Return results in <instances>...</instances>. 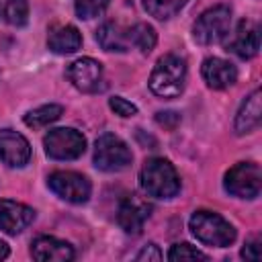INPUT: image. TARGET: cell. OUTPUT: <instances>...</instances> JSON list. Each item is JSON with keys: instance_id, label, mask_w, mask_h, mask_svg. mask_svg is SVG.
Returning a JSON list of instances; mask_svg holds the SVG:
<instances>
[{"instance_id": "3", "label": "cell", "mask_w": 262, "mask_h": 262, "mask_svg": "<svg viewBox=\"0 0 262 262\" xmlns=\"http://www.w3.org/2000/svg\"><path fill=\"white\" fill-rule=\"evenodd\" d=\"M188 227L192 235L205 246L227 248L235 242V227L225 217L213 211H194Z\"/></svg>"}, {"instance_id": "21", "label": "cell", "mask_w": 262, "mask_h": 262, "mask_svg": "<svg viewBox=\"0 0 262 262\" xmlns=\"http://www.w3.org/2000/svg\"><path fill=\"white\" fill-rule=\"evenodd\" d=\"M141 4L147 10V14H151L154 18L168 20L176 16L188 4V0H141Z\"/></svg>"}, {"instance_id": "24", "label": "cell", "mask_w": 262, "mask_h": 262, "mask_svg": "<svg viewBox=\"0 0 262 262\" xmlns=\"http://www.w3.org/2000/svg\"><path fill=\"white\" fill-rule=\"evenodd\" d=\"M72 2H74V10H76L78 18L88 20V18L102 14L111 0H72Z\"/></svg>"}, {"instance_id": "9", "label": "cell", "mask_w": 262, "mask_h": 262, "mask_svg": "<svg viewBox=\"0 0 262 262\" xmlns=\"http://www.w3.org/2000/svg\"><path fill=\"white\" fill-rule=\"evenodd\" d=\"M66 76L80 92H86V94H94L104 88L102 84L104 70H102V63L96 61L94 57H80L72 61L66 70Z\"/></svg>"}, {"instance_id": "29", "label": "cell", "mask_w": 262, "mask_h": 262, "mask_svg": "<svg viewBox=\"0 0 262 262\" xmlns=\"http://www.w3.org/2000/svg\"><path fill=\"white\" fill-rule=\"evenodd\" d=\"M10 256V248H8V244L6 242H2L0 239V260H6Z\"/></svg>"}, {"instance_id": "23", "label": "cell", "mask_w": 262, "mask_h": 262, "mask_svg": "<svg viewBox=\"0 0 262 262\" xmlns=\"http://www.w3.org/2000/svg\"><path fill=\"white\" fill-rule=\"evenodd\" d=\"M168 260H172V262H186V260H203V262H207L209 256L203 254L201 250H196L190 244H174L170 248V252H168Z\"/></svg>"}, {"instance_id": "6", "label": "cell", "mask_w": 262, "mask_h": 262, "mask_svg": "<svg viewBox=\"0 0 262 262\" xmlns=\"http://www.w3.org/2000/svg\"><path fill=\"white\" fill-rule=\"evenodd\" d=\"M223 188L235 199H256L262 188V170L256 162H237L225 172Z\"/></svg>"}, {"instance_id": "15", "label": "cell", "mask_w": 262, "mask_h": 262, "mask_svg": "<svg viewBox=\"0 0 262 262\" xmlns=\"http://www.w3.org/2000/svg\"><path fill=\"white\" fill-rule=\"evenodd\" d=\"M31 256L39 262H70L74 260L76 252L72 244L51 237V235H39L31 244Z\"/></svg>"}, {"instance_id": "7", "label": "cell", "mask_w": 262, "mask_h": 262, "mask_svg": "<svg viewBox=\"0 0 262 262\" xmlns=\"http://www.w3.org/2000/svg\"><path fill=\"white\" fill-rule=\"evenodd\" d=\"M43 147L51 160H78L86 151V137L72 127H57L43 137Z\"/></svg>"}, {"instance_id": "22", "label": "cell", "mask_w": 262, "mask_h": 262, "mask_svg": "<svg viewBox=\"0 0 262 262\" xmlns=\"http://www.w3.org/2000/svg\"><path fill=\"white\" fill-rule=\"evenodd\" d=\"M2 16L12 27H25L29 20V0H2Z\"/></svg>"}, {"instance_id": "10", "label": "cell", "mask_w": 262, "mask_h": 262, "mask_svg": "<svg viewBox=\"0 0 262 262\" xmlns=\"http://www.w3.org/2000/svg\"><path fill=\"white\" fill-rule=\"evenodd\" d=\"M149 215H151V205L137 194H129L119 203L117 223L125 233L137 235V233H141Z\"/></svg>"}, {"instance_id": "27", "label": "cell", "mask_w": 262, "mask_h": 262, "mask_svg": "<svg viewBox=\"0 0 262 262\" xmlns=\"http://www.w3.org/2000/svg\"><path fill=\"white\" fill-rule=\"evenodd\" d=\"M242 258L250 260V262H258L260 260V239H250L244 244L242 248Z\"/></svg>"}, {"instance_id": "5", "label": "cell", "mask_w": 262, "mask_h": 262, "mask_svg": "<svg viewBox=\"0 0 262 262\" xmlns=\"http://www.w3.org/2000/svg\"><path fill=\"white\" fill-rule=\"evenodd\" d=\"M133 154L129 145L115 133H102L94 143V166L102 172H121L129 168Z\"/></svg>"}, {"instance_id": "20", "label": "cell", "mask_w": 262, "mask_h": 262, "mask_svg": "<svg viewBox=\"0 0 262 262\" xmlns=\"http://www.w3.org/2000/svg\"><path fill=\"white\" fill-rule=\"evenodd\" d=\"M61 115H63L61 104H43V106H37L33 111H29L23 121L31 129H41V127H47L49 123L57 121Z\"/></svg>"}, {"instance_id": "26", "label": "cell", "mask_w": 262, "mask_h": 262, "mask_svg": "<svg viewBox=\"0 0 262 262\" xmlns=\"http://www.w3.org/2000/svg\"><path fill=\"white\" fill-rule=\"evenodd\" d=\"M156 123L172 131L180 123V113H176V111H160V113H156Z\"/></svg>"}, {"instance_id": "2", "label": "cell", "mask_w": 262, "mask_h": 262, "mask_svg": "<svg viewBox=\"0 0 262 262\" xmlns=\"http://www.w3.org/2000/svg\"><path fill=\"white\" fill-rule=\"evenodd\" d=\"M139 184L154 199H172L180 192V176L166 158H149L141 166Z\"/></svg>"}, {"instance_id": "14", "label": "cell", "mask_w": 262, "mask_h": 262, "mask_svg": "<svg viewBox=\"0 0 262 262\" xmlns=\"http://www.w3.org/2000/svg\"><path fill=\"white\" fill-rule=\"evenodd\" d=\"M201 76L205 84L213 90H225L235 84L237 80V70L231 61L221 59V57H207L201 66Z\"/></svg>"}, {"instance_id": "16", "label": "cell", "mask_w": 262, "mask_h": 262, "mask_svg": "<svg viewBox=\"0 0 262 262\" xmlns=\"http://www.w3.org/2000/svg\"><path fill=\"white\" fill-rule=\"evenodd\" d=\"M260 121H262V92H260V88H256L242 102V106L235 115L233 129L237 135H246V133H252L254 129H258Z\"/></svg>"}, {"instance_id": "18", "label": "cell", "mask_w": 262, "mask_h": 262, "mask_svg": "<svg viewBox=\"0 0 262 262\" xmlns=\"http://www.w3.org/2000/svg\"><path fill=\"white\" fill-rule=\"evenodd\" d=\"M96 41L104 51L125 53L131 49L129 33L125 29H121L117 23H102L96 31Z\"/></svg>"}, {"instance_id": "13", "label": "cell", "mask_w": 262, "mask_h": 262, "mask_svg": "<svg viewBox=\"0 0 262 262\" xmlns=\"http://www.w3.org/2000/svg\"><path fill=\"white\" fill-rule=\"evenodd\" d=\"M35 221V209L25 203L0 199V231L16 235Z\"/></svg>"}, {"instance_id": "12", "label": "cell", "mask_w": 262, "mask_h": 262, "mask_svg": "<svg viewBox=\"0 0 262 262\" xmlns=\"http://www.w3.org/2000/svg\"><path fill=\"white\" fill-rule=\"evenodd\" d=\"M0 160L10 168H23L31 160V143L12 129H0Z\"/></svg>"}, {"instance_id": "17", "label": "cell", "mask_w": 262, "mask_h": 262, "mask_svg": "<svg viewBox=\"0 0 262 262\" xmlns=\"http://www.w3.org/2000/svg\"><path fill=\"white\" fill-rule=\"evenodd\" d=\"M47 47L57 55L74 53L82 47V33L74 25H59L49 31Z\"/></svg>"}, {"instance_id": "19", "label": "cell", "mask_w": 262, "mask_h": 262, "mask_svg": "<svg viewBox=\"0 0 262 262\" xmlns=\"http://www.w3.org/2000/svg\"><path fill=\"white\" fill-rule=\"evenodd\" d=\"M127 33H129V43H131V47L139 49L141 53H149V51L156 47V43H158L156 29H154L151 25H147V23H137V25H133L131 29H127Z\"/></svg>"}, {"instance_id": "28", "label": "cell", "mask_w": 262, "mask_h": 262, "mask_svg": "<svg viewBox=\"0 0 262 262\" xmlns=\"http://www.w3.org/2000/svg\"><path fill=\"white\" fill-rule=\"evenodd\" d=\"M164 256H162V252H160V248L156 246V244H145L139 252H137V256H135V260H162Z\"/></svg>"}, {"instance_id": "1", "label": "cell", "mask_w": 262, "mask_h": 262, "mask_svg": "<svg viewBox=\"0 0 262 262\" xmlns=\"http://www.w3.org/2000/svg\"><path fill=\"white\" fill-rule=\"evenodd\" d=\"M147 84L149 90L160 98H178L186 86V61L174 53L160 57L149 74Z\"/></svg>"}, {"instance_id": "25", "label": "cell", "mask_w": 262, "mask_h": 262, "mask_svg": "<svg viewBox=\"0 0 262 262\" xmlns=\"http://www.w3.org/2000/svg\"><path fill=\"white\" fill-rule=\"evenodd\" d=\"M108 106H111V111L115 115H119L123 119H129V117L137 115V106L133 102H129L127 98H123V96H111L108 98Z\"/></svg>"}, {"instance_id": "8", "label": "cell", "mask_w": 262, "mask_h": 262, "mask_svg": "<svg viewBox=\"0 0 262 262\" xmlns=\"http://www.w3.org/2000/svg\"><path fill=\"white\" fill-rule=\"evenodd\" d=\"M47 186L53 194H57L59 199L68 201V203H74V205H82L90 199V192H92V186H90V180L84 176V174H78V172H53L49 174L47 178Z\"/></svg>"}, {"instance_id": "11", "label": "cell", "mask_w": 262, "mask_h": 262, "mask_svg": "<svg viewBox=\"0 0 262 262\" xmlns=\"http://www.w3.org/2000/svg\"><path fill=\"white\" fill-rule=\"evenodd\" d=\"M225 49L237 55L239 59H252L260 51V27L250 18H242L235 27V33L225 43Z\"/></svg>"}, {"instance_id": "4", "label": "cell", "mask_w": 262, "mask_h": 262, "mask_svg": "<svg viewBox=\"0 0 262 262\" xmlns=\"http://www.w3.org/2000/svg\"><path fill=\"white\" fill-rule=\"evenodd\" d=\"M231 31V8L227 4H217L207 8L192 25V39L199 45H215L225 41Z\"/></svg>"}]
</instances>
